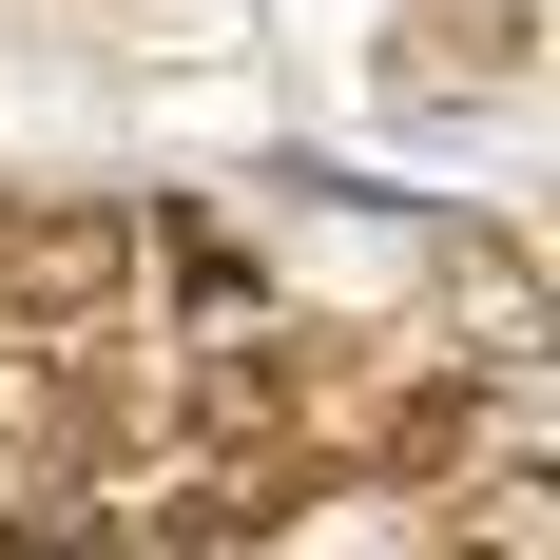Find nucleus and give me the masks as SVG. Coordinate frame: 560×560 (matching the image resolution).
<instances>
[{"label":"nucleus","mask_w":560,"mask_h":560,"mask_svg":"<svg viewBox=\"0 0 560 560\" xmlns=\"http://www.w3.org/2000/svg\"><path fill=\"white\" fill-rule=\"evenodd\" d=\"M58 445H78V387H58V348L20 329L0 348V483H20V522H58Z\"/></svg>","instance_id":"2"},{"label":"nucleus","mask_w":560,"mask_h":560,"mask_svg":"<svg viewBox=\"0 0 560 560\" xmlns=\"http://www.w3.org/2000/svg\"><path fill=\"white\" fill-rule=\"evenodd\" d=\"M464 560H483V541H464Z\"/></svg>","instance_id":"5"},{"label":"nucleus","mask_w":560,"mask_h":560,"mask_svg":"<svg viewBox=\"0 0 560 560\" xmlns=\"http://www.w3.org/2000/svg\"><path fill=\"white\" fill-rule=\"evenodd\" d=\"M464 78H483V97L522 78V0H425V20H406V97H464Z\"/></svg>","instance_id":"3"},{"label":"nucleus","mask_w":560,"mask_h":560,"mask_svg":"<svg viewBox=\"0 0 560 560\" xmlns=\"http://www.w3.org/2000/svg\"><path fill=\"white\" fill-rule=\"evenodd\" d=\"M368 464H387V483H464V464H483V387H406L387 425H368Z\"/></svg>","instance_id":"4"},{"label":"nucleus","mask_w":560,"mask_h":560,"mask_svg":"<svg viewBox=\"0 0 560 560\" xmlns=\"http://www.w3.org/2000/svg\"><path fill=\"white\" fill-rule=\"evenodd\" d=\"M116 290H136V213H78V194H58V213H0V329H97Z\"/></svg>","instance_id":"1"}]
</instances>
